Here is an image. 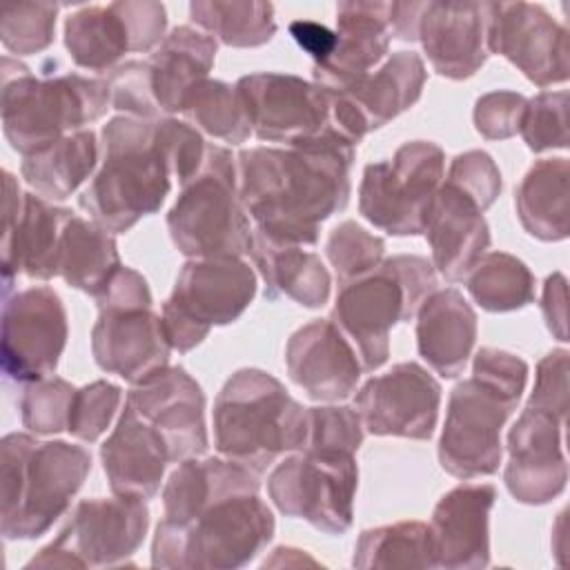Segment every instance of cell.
<instances>
[{
  "label": "cell",
  "mask_w": 570,
  "mask_h": 570,
  "mask_svg": "<svg viewBox=\"0 0 570 570\" xmlns=\"http://www.w3.org/2000/svg\"><path fill=\"white\" fill-rule=\"evenodd\" d=\"M151 566L234 570L274 537V514L258 494V474L232 459H183L163 490Z\"/></svg>",
  "instance_id": "1"
},
{
  "label": "cell",
  "mask_w": 570,
  "mask_h": 570,
  "mask_svg": "<svg viewBox=\"0 0 570 570\" xmlns=\"http://www.w3.org/2000/svg\"><path fill=\"white\" fill-rule=\"evenodd\" d=\"M356 145L334 127L287 147L238 154V196L254 229L278 245H316L323 220L350 200Z\"/></svg>",
  "instance_id": "2"
},
{
  "label": "cell",
  "mask_w": 570,
  "mask_h": 570,
  "mask_svg": "<svg viewBox=\"0 0 570 570\" xmlns=\"http://www.w3.org/2000/svg\"><path fill=\"white\" fill-rule=\"evenodd\" d=\"M102 163L80 194V207L111 234L156 214L171 178L185 185L198 174L207 142L196 127L174 118L116 116L102 127Z\"/></svg>",
  "instance_id": "3"
},
{
  "label": "cell",
  "mask_w": 570,
  "mask_h": 570,
  "mask_svg": "<svg viewBox=\"0 0 570 570\" xmlns=\"http://www.w3.org/2000/svg\"><path fill=\"white\" fill-rule=\"evenodd\" d=\"M528 363L497 347H481L472 376L450 392L439 439L441 468L456 479L490 476L499 470L501 428L519 405Z\"/></svg>",
  "instance_id": "4"
},
{
  "label": "cell",
  "mask_w": 570,
  "mask_h": 570,
  "mask_svg": "<svg viewBox=\"0 0 570 570\" xmlns=\"http://www.w3.org/2000/svg\"><path fill=\"white\" fill-rule=\"evenodd\" d=\"M91 470V454L67 441L11 432L0 443V528L7 541L36 539L65 514Z\"/></svg>",
  "instance_id": "5"
},
{
  "label": "cell",
  "mask_w": 570,
  "mask_h": 570,
  "mask_svg": "<svg viewBox=\"0 0 570 570\" xmlns=\"http://www.w3.org/2000/svg\"><path fill=\"white\" fill-rule=\"evenodd\" d=\"M214 439L225 459L261 474L281 454L303 450L307 407L272 374L245 367L234 372L216 396Z\"/></svg>",
  "instance_id": "6"
},
{
  "label": "cell",
  "mask_w": 570,
  "mask_h": 570,
  "mask_svg": "<svg viewBox=\"0 0 570 570\" xmlns=\"http://www.w3.org/2000/svg\"><path fill=\"white\" fill-rule=\"evenodd\" d=\"M2 131L22 156L98 120L109 105L107 80L80 73L33 76L9 56L2 58Z\"/></svg>",
  "instance_id": "7"
},
{
  "label": "cell",
  "mask_w": 570,
  "mask_h": 570,
  "mask_svg": "<svg viewBox=\"0 0 570 570\" xmlns=\"http://www.w3.org/2000/svg\"><path fill=\"white\" fill-rule=\"evenodd\" d=\"M434 289V265L414 254L383 258L372 272L341 285L330 318L354 345L363 372L387 361L392 327L416 316Z\"/></svg>",
  "instance_id": "8"
},
{
  "label": "cell",
  "mask_w": 570,
  "mask_h": 570,
  "mask_svg": "<svg viewBox=\"0 0 570 570\" xmlns=\"http://www.w3.org/2000/svg\"><path fill=\"white\" fill-rule=\"evenodd\" d=\"M174 245L189 258L249 254V216L238 196V171L229 149L207 145L203 167L180 185L167 214Z\"/></svg>",
  "instance_id": "9"
},
{
  "label": "cell",
  "mask_w": 570,
  "mask_h": 570,
  "mask_svg": "<svg viewBox=\"0 0 570 570\" xmlns=\"http://www.w3.org/2000/svg\"><path fill=\"white\" fill-rule=\"evenodd\" d=\"M94 301L98 321L91 352L100 370L138 383L169 365L171 345L151 309L149 285L136 269L120 265Z\"/></svg>",
  "instance_id": "10"
},
{
  "label": "cell",
  "mask_w": 570,
  "mask_h": 570,
  "mask_svg": "<svg viewBox=\"0 0 570 570\" xmlns=\"http://www.w3.org/2000/svg\"><path fill=\"white\" fill-rule=\"evenodd\" d=\"M254 294L256 274L240 256L189 258L160 312L171 350L189 352L214 325L234 323Z\"/></svg>",
  "instance_id": "11"
},
{
  "label": "cell",
  "mask_w": 570,
  "mask_h": 570,
  "mask_svg": "<svg viewBox=\"0 0 570 570\" xmlns=\"http://www.w3.org/2000/svg\"><path fill=\"white\" fill-rule=\"evenodd\" d=\"M443 149L428 140L401 145L390 160L370 163L358 187V212L392 236L423 234L443 183Z\"/></svg>",
  "instance_id": "12"
},
{
  "label": "cell",
  "mask_w": 570,
  "mask_h": 570,
  "mask_svg": "<svg viewBox=\"0 0 570 570\" xmlns=\"http://www.w3.org/2000/svg\"><path fill=\"white\" fill-rule=\"evenodd\" d=\"M358 468L354 454L301 450L285 456L267 479L274 505L321 532L343 534L352 525Z\"/></svg>",
  "instance_id": "13"
},
{
  "label": "cell",
  "mask_w": 570,
  "mask_h": 570,
  "mask_svg": "<svg viewBox=\"0 0 570 570\" xmlns=\"http://www.w3.org/2000/svg\"><path fill=\"white\" fill-rule=\"evenodd\" d=\"M149 510L142 499L114 494L85 499L67 525L27 568H105L131 557L145 539Z\"/></svg>",
  "instance_id": "14"
},
{
  "label": "cell",
  "mask_w": 570,
  "mask_h": 570,
  "mask_svg": "<svg viewBox=\"0 0 570 570\" xmlns=\"http://www.w3.org/2000/svg\"><path fill=\"white\" fill-rule=\"evenodd\" d=\"M252 134L267 142L298 145L332 127V96L316 82L292 73L261 71L234 85Z\"/></svg>",
  "instance_id": "15"
},
{
  "label": "cell",
  "mask_w": 570,
  "mask_h": 570,
  "mask_svg": "<svg viewBox=\"0 0 570 570\" xmlns=\"http://www.w3.org/2000/svg\"><path fill=\"white\" fill-rule=\"evenodd\" d=\"M167 11L160 2H111L82 7L65 22L71 60L89 71L111 69L129 51H151L165 40Z\"/></svg>",
  "instance_id": "16"
},
{
  "label": "cell",
  "mask_w": 570,
  "mask_h": 570,
  "mask_svg": "<svg viewBox=\"0 0 570 570\" xmlns=\"http://www.w3.org/2000/svg\"><path fill=\"white\" fill-rule=\"evenodd\" d=\"M67 312L60 296L45 285L4 298L0 363L7 379L31 383L49 376L67 343Z\"/></svg>",
  "instance_id": "17"
},
{
  "label": "cell",
  "mask_w": 570,
  "mask_h": 570,
  "mask_svg": "<svg viewBox=\"0 0 570 570\" xmlns=\"http://www.w3.org/2000/svg\"><path fill=\"white\" fill-rule=\"evenodd\" d=\"M71 209L51 205L36 194H22L13 174L4 171L2 198V292L22 272L36 281L58 276V252Z\"/></svg>",
  "instance_id": "18"
},
{
  "label": "cell",
  "mask_w": 570,
  "mask_h": 570,
  "mask_svg": "<svg viewBox=\"0 0 570 570\" xmlns=\"http://www.w3.org/2000/svg\"><path fill=\"white\" fill-rule=\"evenodd\" d=\"M439 403V381L419 363L405 361L363 383L354 410L370 434L430 439L436 428Z\"/></svg>",
  "instance_id": "19"
},
{
  "label": "cell",
  "mask_w": 570,
  "mask_h": 570,
  "mask_svg": "<svg viewBox=\"0 0 570 570\" xmlns=\"http://www.w3.org/2000/svg\"><path fill=\"white\" fill-rule=\"evenodd\" d=\"M425 65L414 51L392 53L376 71L365 73L332 96V127L347 140H358L410 109L423 91Z\"/></svg>",
  "instance_id": "20"
},
{
  "label": "cell",
  "mask_w": 570,
  "mask_h": 570,
  "mask_svg": "<svg viewBox=\"0 0 570 570\" xmlns=\"http://www.w3.org/2000/svg\"><path fill=\"white\" fill-rule=\"evenodd\" d=\"M490 53L508 58L537 87L568 80V29L539 4L497 2Z\"/></svg>",
  "instance_id": "21"
},
{
  "label": "cell",
  "mask_w": 570,
  "mask_h": 570,
  "mask_svg": "<svg viewBox=\"0 0 570 570\" xmlns=\"http://www.w3.org/2000/svg\"><path fill=\"white\" fill-rule=\"evenodd\" d=\"M563 428L566 421L532 405H525L512 425L503 479L519 503L543 505L563 492L568 481Z\"/></svg>",
  "instance_id": "22"
},
{
  "label": "cell",
  "mask_w": 570,
  "mask_h": 570,
  "mask_svg": "<svg viewBox=\"0 0 570 570\" xmlns=\"http://www.w3.org/2000/svg\"><path fill=\"white\" fill-rule=\"evenodd\" d=\"M127 405L163 436L171 461L207 450L205 394L183 367L167 365L134 383Z\"/></svg>",
  "instance_id": "23"
},
{
  "label": "cell",
  "mask_w": 570,
  "mask_h": 570,
  "mask_svg": "<svg viewBox=\"0 0 570 570\" xmlns=\"http://www.w3.org/2000/svg\"><path fill=\"white\" fill-rule=\"evenodd\" d=\"M494 9L497 2H423L416 40L439 76L463 80L483 67Z\"/></svg>",
  "instance_id": "24"
},
{
  "label": "cell",
  "mask_w": 570,
  "mask_h": 570,
  "mask_svg": "<svg viewBox=\"0 0 570 570\" xmlns=\"http://www.w3.org/2000/svg\"><path fill=\"white\" fill-rule=\"evenodd\" d=\"M289 379L309 399L334 403L350 396L361 379L354 345L332 318H316L298 327L285 347Z\"/></svg>",
  "instance_id": "25"
},
{
  "label": "cell",
  "mask_w": 570,
  "mask_h": 570,
  "mask_svg": "<svg viewBox=\"0 0 570 570\" xmlns=\"http://www.w3.org/2000/svg\"><path fill=\"white\" fill-rule=\"evenodd\" d=\"M497 488L490 483H461L434 505L430 539L434 568L474 570L490 563V512Z\"/></svg>",
  "instance_id": "26"
},
{
  "label": "cell",
  "mask_w": 570,
  "mask_h": 570,
  "mask_svg": "<svg viewBox=\"0 0 570 570\" xmlns=\"http://www.w3.org/2000/svg\"><path fill=\"white\" fill-rule=\"evenodd\" d=\"M483 212L472 194L450 180L436 189L423 234L432 249V265L445 281L465 278L488 254L490 227Z\"/></svg>",
  "instance_id": "27"
},
{
  "label": "cell",
  "mask_w": 570,
  "mask_h": 570,
  "mask_svg": "<svg viewBox=\"0 0 570 570\" xmlns=\"http://www.w3.org/2000/svg\"><path fill=\"white\" fill-rule=\"evenodd\" d=\"M390 2H338L336 47L314 65V82L343 91L383 60L390 45Z\"/></svg>",
  "instance_id": "28"
},
{
  "label": "cell",
  "mask_w": 570,
  "mask_h": 570,
  "mask_svg": "<svg viewBox=\"0 0 570 570\" xmlns=\"http://www.w3.org/2000/svg\"><path fill=\"white\" fill-rule=\"evenodd\" d=\"M100 459L111 492L142 501L158 492L165 468L171 461L163 436L127 403L100 448Z\"/></svg>",
  "instance_id": "29"
},
{
  "label": "cell",
  "mask_w": 570,
  "mask_h": 570,
  "mask_svg": "<svg viewBox=\"0 0 570 570\" xmlns=\"http://www.w3.org/2000/svg\"><path fill=\"white\" fill-rule=\"evenodd\" d=\"M476 341V314L454 287L434 289L416 309V347L445 379L463 372Z\"/></svg>",
  "instance_id": "30"
},
{
  "label": "cell",
  "mask_w": 570,
  "mask_h": 570,
  "mask_svg": "<svg viewBox=\"0 0 570 570\" xmlns=\"http://www.w3.org/2000/svg\"><path fill=\"white\" fill-rule=\"evenodd\" d=\"M216 58V40L194 27H176L147 60L151 94L163 114H178L185 96L207 78Z\"/></svg>",
  "instance_id": "31"
},
{
  "label": "cell",
  "mask_w": 570,
  "mask_h": 570,
  "mask_svg": "<svg viewBox=\"0 0 570 570\" xmlns=\"http://www.w3.org/2000/svg\"><path fill=\"white\" fill-rule=\"evenodd\" d=\"M249 256L265 281L267 298L287 296L305 307H321L330 298V274L303 245H278L254 229Z\"/></svg>",
  "instance_id": "32"
},
{
  "label": "cell",
  "mask_w": 570,
  "mask_h": 570,
  "mask_svg": "<svg viewBox=\"0 0 570 570\" xmlns=\"http://www.w3.org/2000/svg\"><path fill=\"white\" fill-rule=\"evenodd\" d=\"M98 154L100 147L96 134L91 129H80L27 154L20 171L38 196L47 200H65L94 174Z\"/></svg>",
  "instance_id": "33"
},
{
  "label": "cell",
  "mask_w": 570,
  "mask_h": 570,
  "mask_svg": "<svg viewBox=\"0 0 570 570\" xmlns=\"http://www.w3.org/2000/svg\"><path fill=\"white\" fill-rule=\"evenodd\" d=\"M568 178L566 158H541L519 183L517 214L530 236L539 240L568 236Z\"/></svg>",
  "instance_id": "34"
},
{
  "label": "cell",
  "mask_w": 570,
  "mask_h": 570,
  "mask_svg": "<svg viewBox=\"0 0 570 570\" xmlns=\"http://www.w3.org/2000/svg\"><path fill=\"white\" fill-rule=\"evenodd\" d=\"M118 267L120 256L114 234L98 223L73 214L62 232L58 276L67 285L96 298Z\"/></svg>",
  "instance_id": "35"
},
{
  "label": "cell",
  "mask_w": 570,
  "mask_h": 570,
  "mask_svg": "<svg viewBox=\"0 0 570 570\" xmlns=\"http://www.w3.org/2000/svg\"><path fill=\"white\" fill-rule=\"evenodd\" d=\"M352 566L370 568H434L430 525L421 521H399L363 530L356 546Z\"/></svg>",
  "instance_id": "36"
},
{
  "label": "cell",
  "mask_w": 570,
  "mask_h": 570,
  "mask_svg": "<svg viewBox=\"0 0 570 570\" xmlns=\"http://www.w3.org/2000/svg\"><path fill=\"white\" fill-rule=\"evenodd\" d=\"M189 16L227 47H261L276 33L274 7L269 2L196 0L189 4Z\"/></svg>",
  "instance_id": "37"
},
{
  "label": "cell",
  "mask_w": 570,
  "mask_h": 570,
  "mask_svg": "<svg viewBox=\"0 0 570 570\" xmlns=\"http://www.w3.org/2000/svg\"><path fill=\"white\" fill-rule=\"evenodd\" d=\"M468 292L488 312H512L534 301V276L517 256L490 252L468 274Z\"/></svg>",
  "instance_id": "38"
},
{
  "label": "cell",
  "mask_w": 570,
  "mask_h": 570,
  "mask_svg": "<svg viewBox=\"0 0 570 570\" xmlns=\"http://www.w3.org/2000/svg\"><path fill=\"white\" fill-rule=\"evenodd\" d=\"M180 114L214 138L238 145L252 134L245 107L236 87L223 80L205 78L185 96Z\"/></svg>",
  "instance_id": "39"
},
{
  "label": "cell",
  "mask_w": 570,
  "mask_h": 570,
  "mask_svg": "<svg viewBox=\"0 0 570 570\" xmlns=\"http://www.w3.org/2000/svg\"><path fill=\"white\" fill-rule=\"evenodd\" d=\"M58 9L53 2H22L4 9L0 20L4 49L18 56L45 51L53 42Z\"/></svg>",
  "instance_id": "40"
},
{
  "label": "cell",
  "mask_w": 570,
  "mask_h": 570,
  "mask_svg": "<svg viewBox=\"0 0 570 570\" xmlns=\"http://www.w3.org/2000/svg\"><path fill=\"white\" fill-rule=\"evenodd\" d=\"M325 252L338 276V283L343 285L372 272L383 261L385 243L383 238L363 229L358 223L345 220L330 232Z\"/></svg>",
  "instance_id": "41"
},
{
  "label": "cell",
  "mask_w": 570,
  "mask_h": 570,
  "mask_svg": "<svg viewBox=\"0 0 570 570\" xmlns=\"http://www.w3.org/2000/svg\"><path fill=\"white\" fill-rule=\"evenodd\" d=\"M76 387L58 376L27 383L20 399L22 425L36 434H56L67 430Z\"/></svg>",
  "instance_id": "42"
},
{
  "label": "cell",
  "mask_w": 570,
  "mask_h": 570,
  "mask_svg": "<svg viewBox=\"0 0 570 570\" xmlns=\"http://www.w3.org/2000/svg\"><path fill=\"white\" fill-rule=\"evenodd\" d=\"M568 91H541L525 102L519 134L532 151L568 147Z\"/></svg>",
  "instance_id": "43"
},
{
  "label": "cell",
  "mask_w": 570,
  "mask_h": 570,
  "mask_svg": "<svg viewBox=\"0 0 570 570\" xmlns=\"http://www.w3.org/2000/svg\"><path fill=\"white\" fill-rule=\"evenodd\" d=\"M363 443V423L354 407L321 405L307 407V439L303 450L356 454Z\"/></svg>",
  "instance_id": "44"
},
{
  "label": "cell",
  "mask_w": 570,
  "mask_h": 570,
  "mask_svg": "<svg viewBox=\"0 0 570 570\" xmlns=\"http://www.w3.org/2000/svg\"><path fill=\"white\" fill-rule=\"evenodd\" d=\"M120 396V387L109 381H94L78 387L71 401L67 432L80 441H96L109 428Z\"/></svg>",
  "instance_id": "45"
},
{
  "label": "cell",
  "mask_w": 570,
  "mask_h": 570,
  "mask_svg": "<svg viewBox=\"0 0 570 570\" xmlns=\"http://www.w3.org/2000/svg\"><path fill=\"white\" fill-rule=\"evenodd\" d=\"M107 94L109 105L125 111V116L154 120L160 114L151 94L147 62H125L116 67L107 78Z\"/></svg>",
  "instance_id": "46"
},
{
  "label": "cell",
  "mask_w": 570,
  "mask_h": 570,
  "mask_svg": "<svg viewBox=\"0 0 570 570\" xmlns=\"http://www.w3.org/2000/svg\"><path fill=\"white\" fill-rule=\"evenodd\" d=\"M445 180L472 194L483 209H488L501 194L499 167L494 165L492 156L481 149H470L465 154H459L452 160Z\"/></svg>",
  "instance_id": "47"
},
{
  "label": "cell",
  "mask_w": 570,
  "mask_h": 570,
  "mask_svg": "<svg viewBox=\"0 0 570 570\" xmlns=\"http://www.w3.org/2000/svg\"><path fill=\"white\" fill-rule=\"evenodd\" d=\"M528 98L517 91H490L474 105L476 131L488 140H503L519 131Z\"/></svg>",
  "instance_id": "48"
},
{
  "label": "cell",
  "mask_w": 570,
  "mask_h": 570,
  "mask_svg": "<svg viewBox=\"0 0 570 570\" xmlns=\"http://www.w3.org/2000/svg\"><path fill=\"white\" fill-rule=\"evenodd\" d=\"M528 405L541 407L566 421L568 414V352L552 350L537 365L534 390Z\"/></svg>",
  "instance_id": "49"
},
{
  "label": "cell",
  "mask_w": 570,
  "mask_h": 570,
  "mask_svg": "<svg viewBox=\"0 0 570 570\" xmlns=\"http://www.w3.org/2000/svg\"><path fill=\"white\" fill-rule=\"evenodd\" d=\"M566 276L561 272H554L548 276L543 285V298L541 309L548 323V330L559 338L568 341V305H566Z\"/></svg>",
  "instance_id": "50"
},
{
  "label": "cell",
  "mask_w": 570,
  "mask_h": 570,
  "mask_svg": "<svg viewBox=\"0 0 570 570\" xmlns=\"http://www.w3.org/2000/svg\"><path fill=\"white\" fill-rule=\"evenodd\" d=\"M289 33L312 56L314 65L330 58L336 47V31L312 20H294L289 24Z\"/></svg>",
  "instance_id": "51"
},
{
  "label": "cell",
  "mask_w": 570,
  "mask_h": 570,
  "mask_svg": "<svg viewBox=\"0 0 570 570\" xmlns=\"http://www.w3.org/2000/svg\"><path fill=\"white\" fill-rule=\"evenodd\" d=\"M423 2H390V33L399 40H416Z\"/></svg>",
  "instance_id": "52"
}]
</instances>
